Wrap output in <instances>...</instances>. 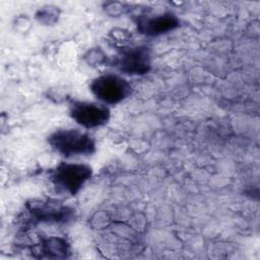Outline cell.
I'll return each mask as SVG.
<instances>
[{"label":"cell","mask_w":260,"mask_h":260,"mask_svg":"<svg viewBox=\"0 0 260 260\" xmlns=\"http://www.w3.org/2000/svg\"><path fill=\"white\" fill-rule=\"evenodd\" d=\"M103 9L106 14L112 17H119L132 10L131 5L120 1H107L103 4Z\"/></svg>","instance_id":"8fae6325"},{"label":"cell","mask_w":260,"mask_h":260,"mask_svg":"<svg viewBox=\"0 0 260 260\" xmlns=\"http://www.w3.org/2000/svg\"><path fill=\"white\" fill-rule=\"evenodd\" d=\"M93 170L82 162L62 161L49 174V181L59 194L75 196L91 179Z\"/></svg>","instance_id":"7a4b0ae2"},{"label":"cell","mask_w":260,"mask_h":260,"mask_svg":"<svg viewBox=\"0 0 260 260\" xmlns=\"http://www.w3.org/2000/svg\"><path fill=\"white\" fill-rule=\"evenodd\" d=\"M89 90L99 103L106 106H115L131 94L132 85L120 74L106 73L91 80Z\"/></svg>","instance_id":"277c9868"},{"label":"cell","mask_w":260,"mask_h":260,"mask_svg":"<svg viewBox=\"0 0 260 260\" xmlns=\"http://www.w3.org/2000/svg\"><path fill=\"white\" fill-rule=\"evenodd\" d=\"M84 62L90 67H100L104 65H110L111 59L107 56V54L103 51V49L90 48L83 55Z\"/></svg>","instance_id":"30bf717a"},{"label":"cell","mask_w":260,"mask_h":260,"mask_svg":"<svg viewBox=\"0 0 260 260\" xmlns=\"http://www.w3.org/2000/svg\"><path fill=\"white\" fill-rule=\"evenodd\" d=\"M61 10L55 5H44L40 7L36 14V20L43 25H54L58 22L60 18Z\"/></svg>","instance_id":"9c48e42d"},{"label":"cell","mask_w":260,"mask_h":260,"mask_svg":"<svg viewBox=\"0 0 260 260\" xmlns=\"http://www.w3.org/2000/svg\"><path fill=\"white\" fill-rule=\"evenodd\" d=\"M28 221L32 224L55 223L65 224L73 220L75 211L64 203L53 200H34L26 204Z\"/></svg>","instance_id":"5b68a950"},{"label":"cell","mask_w":260,"mask_h":260,"mask_svg":"<svg viewBox=\"0 0 260 260\" xmlns=\"http://www.w3.org/2000/svg\"><path fill=\"white\" fill-rule=\"evenodd\" d=\"M47 142L55 152L65 158L89 156L96 150L94 138L88 132L76 128L58 129L48 136Z\"/></svg>","instance_id":"6da1fadb"},{"label":"cell","mask_w":260,"mask_h":260,"mask_svg":"<svg viewBox=\"0 0 260 260\" xmlns=\"http://www.w3.org/2000/svg\"><path fill=\"white\" fill-rule=\"evenodd\" d=\"M110 65L121 74L128 76H143L152 67L151 51L144 45L124 46L118 48L117 54L111 59Z\"/></svg>","instance_id":"3957f363"},{"label":"cell","mask_w":260,"mask_h":260,"mask_svg":"<svg viewBox=\"0 0 260 260\" xmlns=\"http://www.w3.org/2000/svg\"><path fill=\"white\" fill-rule=\"evenodd\" d=\"M69 116L77 125L89 130L105 126L111 118V111L102 103L72 100L69 103Z\"/></svg>","instance_id":"8992f818"},{"label":"cell","mask_w":260,"mask_h":260,"mask_svg":"<svg viewBox=\"0 0 260 260\" xmlns=\"http://www.w3.org/2000/svg\"><path fill=\"white\" fill-rule=\"evenodd\" d=\"M31 253L34 257L46 259H64L71 253L70 245L66 239L57 236L42 238Z\"/></svg>","instance_id":"ba28073f"},{"label":"cell","mask_w":260,"mask_h":260,"mask_svg":"<svg viewBox=\"0 0 260 260\" xmlns=\"http://www.w3.org/2000/svg\"><path fill=\"white\" fill-rule=\"evenodd\" d=\"M133 21L137 31L149 38L169 34L177 29L181 23L179 17L172 11L135 15Z\"/></svg>","instance_id":"52a82bcc"},{"label":"cell","mask_w":260,"mask_h":260,"mask_svg":"<svg viewBox=\"0 0 260 260\" xmlns=\"http://www.w3.org/2000/svg\"><path fill=\"white\" fill-rule=\"evenodd\" d=\"M110 36L112 38V40H114L115 42H119L120 43V46L118 48L121 47V42H122V47H124V44L123 43H126L128 42V40L130 39L131 35L125 30V29H122V28H114L111 32H110Z\"/></svg>","instance_id":"7c38bea8"}]
</instances>
